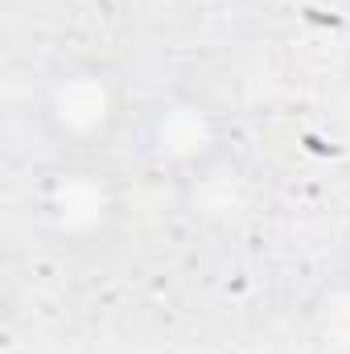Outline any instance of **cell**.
Segmentation results:
<instances>
[{
	"instance_id": "obj_1",
	"label": "cell",
	"mask_w": 350,
	"mask_h": 354,
	"mask_svg": "<svg viewBox=\"0 0 350 354\" xmlns=\"http://www.w3.org/2000/svg\"><path fill=\"white\" fill-rule=\"evenodd\" d=\"M132 111L124 75L95 54H54L33 79V124L62 157H103L128 136Z\"/></svg>"
},
{
	"instance_id": "obj_2",
	"label": "cell",
	"mask_w": 350,
	"mask_h": 354,
	"mask_svg": "<svg viewBox=\"0 0 350 354\" xmlns=\"http://www.w3.org/2000/svg\"><path fill=\"white\" fill-rule=\"evenodd\" d=\"M29 231L62 256H91L107 248L128 214V189L103 157H62L54 153L29 181L25 198Z\"/></svg>"
},
{
	"instance_id": "obj_3",
	"label": "cell",
	"mask_w": 350,
	"mask_h": 354,
	"mask_svg": "<svg viewBox=\"0 0 350 354\" xmlns=\"http://www.w3.org/2000/svg\"><path fill=\"white\" fill-rule=\"evenodd\" d=\"M124 140L149 177L185 181L194 174H206L223 157L227 120L210 99L190 91H169L132 111Z\"/></svg>"
}]
</instances>
